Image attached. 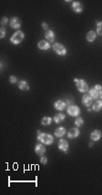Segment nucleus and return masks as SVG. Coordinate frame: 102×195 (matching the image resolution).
<instances>
[{
	"label": "nucleus",
	"instance_id": "nucleus-4",
	"mask_svg": "<svg viewBox=\"0 0 102 195\" xmlns=\"http://www.w3.org/2000/svg\"><path fill=\"white\" fill-rule=\"evenodd\" d=\"M53 50L56 52L59 56H66L67 49L65 46L60 43H55L53 45Z\"/></svg>",
	"mask_w": 102,
	"mask_h": 195
},
{
	"label": "nucleus",
	"instance_id": "nucleus-1",
	"mask_svg": "<svg viewBox=\"0 0 102 195\" xmlns=\"http://www.w3.org/2000/svg\"><path fill=\"white\" fill-rule=\"evenodd\" d=\"M37 140L41 143L46 145H50L54 143V137L49 134H45L40 131H37Z\"/></svg>",
	"mask_w": 102,
	"mask_h": 195
},
{
	"label": "nucleus",
	"instance_id": "nucleus-29",
	"mask_svg": "<svg viewBox=\"0 0 102 195\" xmlns=\"http://www.w3.org/2000/svg\"><path fill=\"white\" fill-rule=\"evenodd\" d=\"M7 20H8V18L6 17H4L2 18V20H1V25H2V26H6V23H7Z\"/></svg>",
	"mask_w": 102,
	"mask_h": 195
},
{
	"label": "nucleus",
	"instance_id": "nucleus-12",
	"mask_svg": "<svg viewBox=\"0 0 102 195\" xmlns=\"http://www.w3.org/2000/svg\"><path fill=\"white\" fill-rule=\"evenodd\" d=\"M37 47L40 50H49L51 47V45L49 42L46 41V40H41L39 41L37 44Z\"/></svg>",
	"mask_w": 102,
	"mask_h": 195
},
{
	"label": "nucleus",
	"instance_id": "nucleus-27",
	"mask_svg": "<svg viewBox=\"0 0 102 195\" xmlns=\"http://www.w3.org/2000/svg\"><path fill=\"white\" fill-rule=\"evenodd\" d=\"M66 104L67 105H68V106H70V105H73L74 104V100H72V99H70V98H68L67 100H66Z\"/></svg>",
	"mask_w": 102,
	"mask_h": 195
},
{
	"label": "nucleus",
	"instance_id": "nucleus-26",
	"mask_svg": "<svg viewBox=\"0 0 102 195\" xmlns=\"http://www.w3.org/2000/svg\"><path fill=\"white\" fill-rule=\"evenodd\" d=\"M40 162L42 163V164H46L48 163V158L46 157V156H41L40 157Z\"/></svg>",
	"mask_w": 102,
	"mask_h": 195
},
{
	"label": "nucleus",
	"instance_id": "nucleus-14",
	"mask_svg": "<svg viewBox=\"0 0 102 195\" xmlns=\"http://www.w3.org/2000/svg\"><path fill=\"white\" fill-rule=\"evenodd\" d=\"M35 153L37 155H39V156L44 155V153H46V148H45V146L42 143H37L35 146Z\"/></svg>",
	"mask_w": 102,
	"mask_h": 195
},
{
	"label": "nucleus",
	"instance_id": "nucleus-6",
	"mask_svg": "<svg viewBox=\"0 0 102 195\" xmlns=\"http://www.w3.org/2000/svg\"><path fill=\"white\" fill-rule=\"evenodd\" d=\"M102 88V86L100 84H97V85H95L93 88H91V89H89V95L91 96V98L92 99H97V98H98L99 97V91H100V89Z\"/></svg>",
	"mask_w": 102,
	"mask_h": 195
},
{
	"label": "nucleus",
	"instance_id": "nucleus-30",
	"mask_svg": "<svg viewBox=\"0 0 102 195\" xmlns=\"http://www.w3.org/2000/svg\"><path fill=\"white\" fill-rule=\"evenodd\" d=\"M42 27H43V29L46 30L48 29V24H46V23H42Z\"/></svg>",
	"mask_w": 102,
	"mask_h": 195
},
{
	"label": "nucleus",
	"instance_id": "nucleus-25",
	"mask_svg": "<svg viewBox=\"0 0 102 195\" xmlns=\"http://www.w3.org/2000/svg\"><path fill=\"white\" fill-rule=\"evenodd\" d=\"M5 36H6V28L3 26V27L0 28V37H1V38H4Z\"/></svg>",
	"mask_w": 102,
	"mask_h": 195
},
{
	"label": "nucleus",
	"instance_id": "nucleus-5",
	"mask_svg": "<svg viewBox=\"0 0 102 195\" xmlns=\"http://www.w3.org/2000/svg\"><path fill=\"white\" fill-rule=\"evenodd\" d=\"M67 112L68 114L70 115V116H73V117H77L80 114V108L77 106V105H70V106H68L67 108Z\"/></svg>",
	"mask_w": 102,
	"mask_h": 195
},
{
	"label": "nucleus",
	"instance_id": "nucleus-11",
	"mask_svg": "<svg viewBox=\"0 0 102 195\" xmlns=\"http://www.w3.org/2000/svg\"><path fill=\"white\" fill-rule=\"evenodd\" d=\"M79 135V130L78 128H71L68 132V139H75Z\"/></svg>",
	"mask_w": 102,
	"mask_h": 195
},
{
	"label": "nucleus",
	"instance_id": "nucleus-18",
	"mask_svg": "<svg viewBox=\"0 0 102 195\" xmlns=\"http://www.w3.org/2000/svg\"><path fill=\"white\" fill-rule=\"evenodd\" d=\"M65 118H66V115L64 114H62V113H59V114H56L54 116L53 120L56 123H61L62 122H64Z\"/></svg>",
	"mask_w": 102,
	"mask_h": 195
},
{
	"label": "nucleus",
	"instance_id": "nucleus-8",
	"mask_svg": "<svg viewBox=\"0 0 102 195\" xmlns=\"http://www.w3.org/2000/svg\"><path fill=\"white\" fill-rule=\"evenodd\" d=\"M9 25H10L11 28H13V29H19L21 27V20L17 17H12L10 19Z\"/></svg>",
	"mask_w": 102,
	"mask_h": 195
},
{
	"label": "nucleus",
	"instance_id": "nucleus-21",
	"mask_svg": "<svg viewBox=\"0 0 102 195\" xmlns=\"http://www.w3.org/2000/svg\"><path fill=\"white\" fill-rule=\"evenodd\" d=\"M96 37H97V34H96V32H94V31H89V32L87 34V40H88V42H89V43H92L94 40L96 39Z\"/></svg>",
	"mask_w": 102,
	"mask_h": 195
},
{
	"label": "nucleus",
	"instance_id": "nucleus-2",
	"mask_svg": "<svg viewBox=\"0 0 102 195\" xmlns=\"http://www.w3.org/2000/svg\"><path fill=\"white\" fill-rule=\"evenodd\" d=\"M25 38V34L22 32V31L18 30L15 33L13 34V36L10 37V42L14 45H18L20 44Z\"/></svg>",
	"mask_w": 102,
	"mask_h": 195
},
{
	"label": "nucleus",
	"instance_id": "nucleus-22",
	"mask_svg": "<svg viewBox=\"0 0 102 195\" xmlns=\"http://www.w3.org/2000/svg\"><path fill=\"white\" fill-rule=\"evenodd\" d=\"M51 122H52V118H50V117H49V116H45V117H43L42 120H41L42 125H45V126L49 125V124L51 123Z\"/></svg>",
	"mask_w": 102,
	"mask_h": 195
},
{
	"label": "nucleus",
	"instance_id": "nucleus-23",
	"mask_svg": "<svg viewBox=\"0 0 102 195\" xmlns=\"http://www.w3.org/2000/svg\"><path fill=\"white\" fill-rule=\"evenodd\" d=\"M84 124V120L81 118V117H77V118L76 119V121H75V125H76V127H80V126H82Z\"/></svg>",
	"mask_w": 102,
	"mask_h": 195
},
{
	"label": "nucleus",
	"instance_id": "nucleus-19",
	"mask_svg": "<svg viewBox=\"0 0 102 195\" xmlns=\"http://www.w3.org/2000/svg\"><path fill=\"white\" fill-rule=\"evenodd\" d=\"M54 134H55V136L58 137V138L63 137L66 134V129L64 127H58V129H56V131H55Z\"/></svg>",
	"mask_w": 102,
	"mask_h": 195
},
{
	"label": "nucleus",
	"instance_id": "nucleus-32",
	"mask_svg": "<svg viewBox=\"0 0 102 195\" xmlns=\"http://www.w3.org/2000/svg\"><path fill=\"white\" fill-rule=\"evenodd\" d=\"M88 111H89V112L92 111V107H90V106H89V107H88Z\"/></svg>",
	"mask_w": 102,
	"mask_h": 195
},
{
	"label": "nucleus",
	"instance_id": "nucleus-9",
	"mask_svg": "<svg viewBox=\"0 0 102 195\" xmlns=\"http://www.w3.org/2000/svg\"><path fill=\"white\" fill-rule=\"evenodd\" d=\"M83 5L80 3V2H77V1H74L72 2V9L75 13L77 14H79V13H82L83 12Z\"/></svg>",
	"mask_w": 102,
	"mask_h": 195
},
{
	"label": "nucleus",
	"instance_id": "nucleus-28",
	"mask_svg": "<svg viewBox=\"0 0 102 195\" xmlns=\"http://www.w3.org/2000/svg\"><path fill=\"white\" fill-rule=\"evenodd\" d=\"M17 81H18V79H17V77H15V75H11L10 76V83L11 84H15V83H17Z\"/></svg>",
	"mask_w": 102,
	"mask_h": 195
},
{
	"label": "nucleus",
	"instance_id": "nucleus-13",
	"mask_svg": "<svg viewBox=\"0 0 102 195\" xmlns=\"http://www.w3.org/2000/svg\"><path fill=\"white\" fill-rule=\"evenodd\" d=\"M66 106H67L66 103L63 102V101H61V100L56 101V102H55V104H54L55 109H56V110H58V111H63V110H65Z\"/></svg>",
	"mask_w": 102,
	"mask_h": 195
},
{
	"label": "nucleus",
	"instance_id": "nucleus-31",
	"mask_svg": "<svg viewBox=\"0 0 102 195\" xmlns=\"http://www.w3.org/2000/svg\"><path fill=\"white\" fill-rule=\"evenodd\" d=\"M99 97L102 99V88L100 89V91H99Z\"/></svg>",
	"mask_w": 102,
	"mask_h": 195
},
{
	"label": "nucleus",
	"instance_id": "nucleus-7",
	"mask_svg": "<svg viewBox=\"0 0 102 195\" xmlns=\"http://www.w3.org/2000/svg\"><path fill=\"white\" fill-rule=\"evenodd\" d=\"M58 149L62 152H64L66 153H68V148H69V144L67 142V140L65 139H61L59 140L58 142Z\"/></svg>",
	"mask_w": 102,
	"mask_h": 195
},
{
	"label": "nucleus",
	"instance_id": "nucleus-33",
	"mask_svg": "<svg viewBox=\"0 0 102 195\" xmlns=\"http://www.w3.org/2000/svg\"><path fill=\"white\" fill-rule=\"evenodd\" d=\"M89 147H92V146H93V143H89Z\"/></svg>",
	"mask_w": 102,
	"mask_h": 195
},
{
	"label": "nucleus",
	"instance_id": "nucleus-20",
	"mask_svg": "<svg viewBox=\"0 0 102 195\" xmlns=\"http://www.w3.org/2000/svg\"><path fill=\"white\" fill-rule=\"evenodd\" d=\"M18 87H19V89H21L23 91H28L29 90V85H28L27 82L25 81V80H20L18 82Z\"/></svg>",
	"mask_w": 102,
	"mask_h": 195
},
{
	"label": "nucleus",
	"instance_id": "nucleus-10",
	"mask_svg": "<svg viewBox=\"0 0 102 195\" xmlns=\"http://www.w3.org/2000/svg\"><path fill=\"white\" fill-rule=\"evenodd\" d=\"M93 103V99L91 98V96L89 95V93H86V95H83L82 97V104L86 106V107H89L92 105Z\"/></svg>",
	"mask_w": 102,
	"mask_h": 195
},
{
	"label": "nucleus",
	"instance_id": "nucleus-15",
	"mask_svg": "<svg viewBox=\"0 0 102 195\" xmlns=\"http://www.w3.org/2000/svg\"><path fill=\"white\" fill-rule=\"evenodd\" d=\"M101 138V132L99 130H94L90 134V139L94 142H97Z\"/></svg>",
	"mask_w": 102,
	"mask_h": 195
},
{
	"label": "nucleus",
	"instance_id": "nucleus-24",
	"mask_svg": "<svg viewBox=\"0 0 102 195\" xmlns=\"http://www.w3.org/2000/svg\"><path fill=\"white\" fill-rule=\"evenodd\" d=\"M97 33L98 36H102V22H97Z\"/></svg>",
	"mask_w": 102,
	"mask_h": 195
},
{
	"label": "nucleus",
	"instance_id": "nucleus-17",
	"mask_svg": "<svg viewBox=\"0 0 102 195\" xmlns=\"http://www.w3.org/2000/svg\"><path fill=\"white\" fill-rule=\"evenodd\" d=\"M45 37L46 40H49V42H54L55 39H56V35H55V33L53 32L52 30H48L45 34Z\"/></svg>",
	"mask_w": 102,
	"mask_h": 195
},
{
	"label": "nucleus",
	"instance_id": "nucleus-16",
	"mask_svg": "<svg viewBox=\"0 0 102 195\" xmlns=\"http://www.w3.org/2000/svg\"><path fill=\"white\" fill-rule=\"evenodd\" d=\"M91 107L94 112H99L102 109V100H96L95 103L92 104Z\"/></svg>",
	"mask_w": 102,
	"mask_h": 195
},
{
	"label": "nucleus",
	"instance_id": "nucleus-3",
	"mask_svg": "<svg viewBox=\"0 0 102 195\" xmlns=\"http://www.w3.org/2000/svg\"><path fill=\"white\" fill-rule=\"evenodd\" d=\"M74 82L76 83L77 88L78 89V91H79L80 93H86V92L89 91V85H88L87 82H86L85 80H83V79H77V78H75Z\"/></svg>",
	"mask_w": 102,
	"mask_h": 195
}]
</instances>
